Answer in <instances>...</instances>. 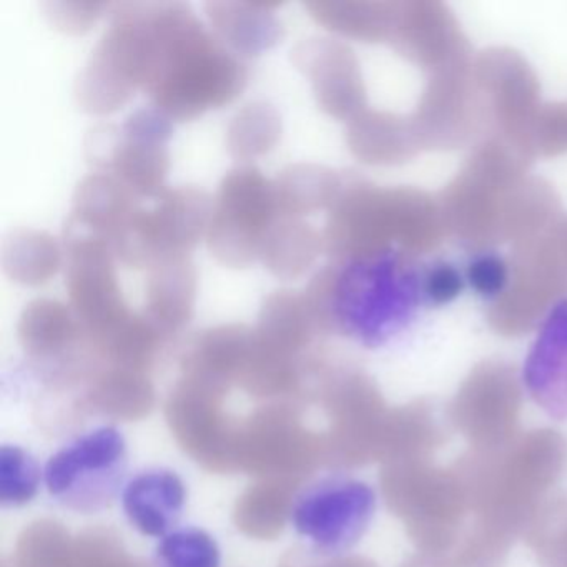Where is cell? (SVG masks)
<instances>
[{"label": "cell", "mask_w": 567, "mask_h": 567, "mask_svg": "<svg viewBox=\"0 0 567 567\" xmlns=\"http://www.w3.org/2000/svg\"><path fill=\"white\" fill-rule=\"evenodd\" d=\"M147 42L142 91L172 122H188L240 97L244 59L228 51L185 2H137Z\"/></svg>", "instance_id": "6da1fadb"}, {"label": "cell", "mask_w": 567, "mask_h": 567, "mask_svg": "<svg viewBox=\"0 0 567 567\" xmlns=\"http://www.w3.org/2000/svg\"><path fill=\"white\" fill-rule=\"evenodd\" d=\"M566 466V437L554 430H534L496 450H473L454 470L474 523L514 540L526 533L544 494Z\"/></svg>", "instance_id": "7a4b0ae2"}, {"label": "cell", "mask_w": 567, "mask_h": 567, "mask_svg": "<svg viewBox=\"0 0 567 567\" xmlns=\"http://www.w3.org/2000/svg\"><path fill=\"white\" fill-rule=\"evenodd\" d=\"M381 486L417 553H443L463 536L471 511L456 470L431 466L430 461L384 464Z\"/></svg>", "instance_id": "3957f363"}, {"label": "cell", "mask_w": 567, "mask_h": 567, "mask_svg": "<svg viewBox=\"0 0 567 567\" xmlns=\"http://www.w3.org/2000/svg\"><path fill=\"white\" fill-rule=\"evenodd\" d=\"M214 198L197 187L165 188L152 208H138L115 237V258L125 267L151 268L171 257H190L207 237Z\"/></svg>", "instance_id": "277c9868"}, {"label": "cell", "mask_w": 567, "mask_h": 567, "mask_svg": "<svg viewBox=\"0 0 567 567\" xmlns=\"http://www.w3.org/2000/svg\"><path fill=\"white\" fill-rule=\"evenodd\" d=\"M172 121L155 107L125 118L122 127L99 125L85 137V157L97 172L114 175L138 198H157L171 168Z\"/></svg>", "instance_id": "5b68a950"}, {"label": "cell", "mask_w": 567, "mask_h": 567, "mask_svg": "<svg viewBox=\"0 0 567 567\" xmlns=\"http://www.w3.org/2000/svg\"><path fill=\"white\" fill-rule=\"evenodd\" d=\"M278 218L274 181L254 165H240L221 178L215 194L208 251L224 267H250L260 260L265 235Z\"/></svg>", "instance_id": "8992f818"}, {"label": "cell", "mask_w": 567, "mask_h": 567, "mask_svg": "<svg viewBox=\"0 0 567 567\" xmlns=\"http://www.w3.org/2000/svg\"><path fill=\"white\" fill-rule=\"evenodd\" d=\"M145 55L144 29L134 2L112 6L109 28L75 79L79 107L97 117L124 107L144 87Z\"/></svg>", "instance_id": "52a82bcc"}, {"label": "cell", "mask_w": 567, "mask_h": 567, "mask_svg": "<svg viewBox=\"0 0 567 567\" xmlns=\"http://www.w3.org/2000/svg\"><path fill=\"white\" fill-rule=\"evenodd\" d=\"M65 288L69 305L92 347L114 333L132 311L125 303L115 271L112 244L92 235L64 231Z\"/></svg>", "instance_id": "ba28073f"}, {"label": "cell", "mask_w": 567, "mask_h": 567, "mask_svg": "<svg viewBox=\"0 0 567 567\" xmlns=\"http://www.w3.org/2000/svg\"><path fill=\"white\" fill-rule=\"evenodd\" d=\"M127 466V446L115 427L84 434L45 464L49 493L69 509L92 513L111 503Z\"/></svg>", "instance_id": "9c48e42d"}, {"label": "cell", "mask_w": 567, "mask_h": 567, "mask_svg": "<svg viewBox=\"0 0 567 567\" xmlns=\"http://www.w3.org/2000/svg\"><path fill=\"white\" fill-rule=\"evenodd\" d=\"M377 507L368 484L333 480L305 491L291 509L295 529L321 553H343L367 533Z\"/></svg>", "instance_id": "30bf717a"}, {"label": "cell", "mask_w": 567, "mask_h": 567, "mask_svg": "<svg viewBox=\"0 0 567 567\" xmlns=\"http://www.w3.org/2000/svg\"><path fill=\"white\" fill-rule=\"evenodd\" d=\"M519 408V390L511 378L481 374L457 393L450 417L473 450H496L517 436Z\"/></svg>", "instance_id": "8fae6325"}, {"label": "cell", "mask_w": 567, "mask_h": 567, "mask_svg": "<svg viewBox=\"0 0 567 567\" xmlns=\"http://www.w3.org/2000/svg\"><path fill=\"white\" fill-rule=\"evenodd\" d=\"M291 64L310 79L324 114L344 118L363 101L353 52L328 38H308L290 52Z\"/></svg>", "instance_id": "7c38bea8"}, {"label": "cell", "mask_w": 567, "mask_h": 567, "mask_svg": "<svg viewBox=\"0 0 567 567\" xmlns=\"http://www.w3.org/2000/svg\"><path fill=\"white\" fill-rule=\"evenodd\" d=\"M141 207V198L114 175L94 172L75 187L64 231L92 235L114 244Z\"/></svg>", "instance_id": "4fadbf2b"}, {"label": "cell", "mask_w": 567, "mask_h": 567, "mask_svg": "<svg viewBox=\"0 0 567 567\" xmlns=\"http://www.w3.org/2000/svg\"><path fill=\"white\" fill-rule=\"evenodd\" d=\"M280 2H205L212 32L240 59L258 58L284 39L285 29L274 9Z\"/></svg>", "instance_id": "5bb4252c"}, {"label": "cell", "mask_w": 567, "mask_h": 567, "mask_svg": "<svg viewBox=\"0 0 567 567\" xmlns=\"http://www.w3.org/2000/svg\"><path fill=\"white\" fill-rule=\"evenodd\" d=\"M184 481L168 470L137 474L122 493V507L128 523L151 537H165L181 519L184 511Z\"/></svg>", "instance_id": "9a60e30c"}, {"label": "cell", "mask_w": 567, "mask_h": 567, "mask_svg": "<svg viewBox=\"0 0 567 567\" xmlns=\"http://www.w3.org/2000/svg\"><path fill=\"white\" fill-rule=\"evenodd\" d=\"M198 275L190 257H171L147 270L144 313L165 337H172L194 317Z\"/></svg>", "instance_id": "2e32d148"}, {"label": "cell", "mask_w": 567, "mask_h": 567, "mask_svg": "<svg viewBox=\"0 0 567 567\" xmlns=\"http://www.w3.org/2000/svg\"><path fill=\"white\" fill-rule=\"evenodd\" d=\"M533 400L554 420H567V310L554 315L524 368Z\"/></svg>", "instance_id": "e0dca14e"}, {"label": "cell", "mask_w": 567, "mask_h": 567, "mask_svg": "<svg viewBox=\"0 0 567 567\" xmlns=\"http://www.w3.org/2000/svg\"><path fill=\"white\" fill-rule=\"evenodd\" d=\"M317 320L305 295L278 290L265 297L255 330L257 343L277 357L293 360L313 340Z\"/></svg>", "instance_id": "ac0fdd59"}, {"label": "cell", "mask_w": 567, "mask_h": 567, "mask_svg": "<svg viewBox=\"0 0 567 567\" xmlns=\"http://www.w3.org/2000/svg\"><path fill=\"white\" fill-rule=\"evenodd\" d=\"M18 337L31 357L62 353L84 337L71 305L51 298H35L19 317Z\"/></svg>", "instance_id": "d6986e66"}, {"label": "cell", "mask_w": 567, "mask_h": 567, "mask_svg": "<svg viewBox=\"0 0 567 567\" xmlns=\"http://www.w3.org/2000/svg\"><path fill=\"white\" fill-rule=\"evenodd\" d=\"M323 237L301 218L280 217L265 235L260 260L278 280H297L313 267Z\"/></svg>", "instance_id": "ffe728a7"}, {"label": "cell", "mask_w": 567, "mask_h": 567, "mask_svg": "<svg viewBox=\"0 0 567 567\" xmlns=\"http://www.w3.org/2000/svg\"><path fill=\"white\" fill-rule=\"evenodd\" d=\"M2 270L14 284L41 287L55 277L64 248L48 231L14 228L2 241Z\"/></svg>", "instance_id": "44dd1931"}, {"label": "cell", "mask_w": 567, "mask_h": 567, "mask_svg": "<svg viewBox=\"0 0 567 567\" xmlns=\"http://www.w3.org/2000/svg\"><path fill=\"white\" fill-rule=\"evenodd\" d=\"M443 441V430L433 411L421 403L410 404L390 411L380 460L384 464L430 461Z\"/></svg>", "instance_id": "7402d4cb"}, {"label": "cell", "mask_w": 567, "mask_h": 567, "mask_svg": "<svg viewBox=\"0 0 567 567\" xmlns=\"http://www.w3.org/2000/svg\"><path fill=\"white\" fill-rule=\"evenodd\" d=\"M274 185L278 214L287 218H303L333 207L341 187L337 172L317 164L287 165Z\"/></svg>", "instance_id": "603a6c76"}, {"label": "cell", "mask_w": 567, "mask_h": 567, "mask_svg": "<svg viewBox=\"0 0 567 567\" xmlns=\"http://www.w3.org/2000/svg\"><path fill=\"white\" fill-rule=\"evenodd\" d=\"M281 138V117L274 104L254 101L245 104L227 128V151L231 158L247 164L264 157Z\"/></svg>", "instance_id": "cb8c5ba5"}, {"label": "cell", "mask_w": 567, "mask_h": 567, "mask_svg": "<svg viewBox=\"0 0 567 567\" xmlns=\"http://www.w3.org/2000/svg\"><path fill=\"white\" fill-rule=\"evenodd\" d=\"M513 540L474 523L451 549L417 553L401 567H504Z\"/></svg>", "instance_id": "d4e9b609"}, {"label": "cell", "mask_w": 567, "mask_h": 567, "mask_svg": "<svg viewBox=\"0 0 567 567\" xmlns=\"http://www.w3.org/2000/svg\"><path fill=\"white\" fill-rule=\"evenodd\" d=\"M543 567H567V497L543 504L524 533Z\"/></svg>", "instance_id": "484cf974"}, {"label": "cell", "mask_w": 567, "mask_h": 567, "mask_svg": "<svg viewBox=\"0 0 567 567\" xmlns=\"http://www.w3.org/2000/svg\"><path fill=\"white\" fill-rule=\"evenodd\" d=\"M161 567H220V549L214 537L197 527L167 534L157 547Z\"/></svg>", "instance_id": "4316f807"}, {"label": "cell", "mask_w": 567, "mask_h": 567, "mask_svg": "<svg viewBox=\"0 0 567 567\" xmlns=\"http://www.w3.org/2000/svg\"><path fill=\"white\" fill-rule=\"evenodd\" d=\"M41 474L31 454L19 446L0 450V501L4 506H22L38 493Z\"/></svg>", "instance_id": "83f0119b"}, {"label": "cell", "mask_w": 567, "mask_h": 567, "mask_svg": "<svg viewBox=\"0 0 567 567\" xmlns=\"http://www.w3.org/2000/svg\"><path fill=\"white\" fill-rule=\"evenodd\" d=\"M45 18L58 31L69 35L85 34L111 6L105 2H42Z\"/></svg>", "instance_id": "f1b7e54d"}, {"label": "cell", "mask_w": 567, "mask_h": 567, "mask_svg": "<svg viewBox=\"0 0 567 567\" xmlns=\"http://www.w3.org/2000/svg\"><path fill=\"white\" fill-rule=\"evenodd\" d=\"M473 280L476 281L477 287L483 291H491L499 287L501 281L504 280L503 270L501 265L496 261L484 260L474 268Z\"/></svg>", "instance_id": "f546056e"}]
</instances>
